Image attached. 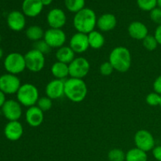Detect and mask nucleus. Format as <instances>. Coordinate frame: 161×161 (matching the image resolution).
Returning a JSON list of instances; mask_svg holds the SVG:
<instances>
[{
	"instance_id": "nucleus-1",
	"label": "nucleus",
	"mask_w": 161,
	"mask_h": 161,
	"mask_svg": "<svg viewBox=\"0 0 161 161\" xmlns=\"http://www.w3.org/2000/svg\"><path fill=\"white\" fill-rule=\"evenodd\" d=\"M97 17L94 10L89 8H83L76 13L73 18L74 28L77 32L88 35L94 31L97 26Z\"/></svg>"
},
{
	"instance_id": "nucleus-2",
	"label": "nucleus",
	"mask_w": 161,
	"mask_h": 161,
	"mask_svg": "<svg viewBox=\"0 0 161 161\" xmlns=\"http://www.w3.org/2000/svg\"><path fill=\"white\" fill-rule=\"evenodd\" d=\"M87 86L82 79L70 77L64 80V95L75 103H80L87 95Z\"/></svg>"
},
{
	"instance_id": "nucleus-3",
	"label": "nucleus",
	"mask_w": 161,
	"mask_h": 161,
	"mask_svg": "<svg viewBox=\"0 0 161 161\" xmlns=\"http://www.w3.org/2000/svg\"><path fill=\"white\" fill-rule=\"evenodd\" d=\"M108 61L114 70L119 72H126L131 66V53L125 47H115L109 54Z\"/></svg>"
},
{
	"instance_id": "nucleus-4",
	"label": "nucleus",
	"mask_w": 161,
	"mask_h": 161,
	"mask_svg": "<svg viewBox=\"0 0 161 161\" xmlns=\"http://www.w3.org/2000/svg\"><path fill=\"white\" fill-rule=\"evenodd\" d=\"M16 94L17 102L21 105L28 108L36 105L39 98L37 87L31 83H25L21 85Z\"/></svg>"
},
{
	"instance_id": "nucleus-5",
	"label": "nucleus",
	"mask_w": 161,
	"mask_h": 161,
	"mask_svg": "<svg viewBox=\"0 0 161 161\" xmlns=\"http://www.w3.org/2000/svg\"><path fill=\"white\" fill-rule=\"evenodd\" d=\"M3 65L7 73L16 75L21 73L26 69L25 55L17 52L9 53L5 58Z\"/></svg>"
},
{
	"instance_id": "nucleus-6",
	"label": "nucleus",
	"mask_w": 161,
	"mask_h": 161,
	"mask_svg": "<svg viewBox=\"0 0 161 161\" xmlns=\"http://www.w3.org/2000/svg\"><path fill=\"white\" fill-rule=\"evenodd\" d=\"M26 69L32 72H39L43 69L45 66V55L38 50H30L25 54Z\"/></svg>"
},
{
	"instance_id": "nucleus-7",
	"label": "nucleus",
	"mask_w": 161,
	"mask_h": 161,
	"mask_svg": "<svg viewBox=\"0 0 161 161\" xmlns=\"http://www.w3.org/2000/svg\"><path fill=\"white\" fill-rule=\"evenodd\" d=\"M90 69H91V65H90L89 61L86 58H82V57L75 58L69 64V75L72 78L83 80L89 73Z\"/></svg>"
},
{
	"instance_id": "nucleus-8",
	"label": "nucleus",
	"mask_w": 161,
	"mask_h": 161,
	"mask_svg": "<svg viewBox=\"0 0 161 161\" xmlns=\"http://www.w3.org/2000/svg\"><path fill=\"white\" fill-rule=\"evenodd\" d=\"M134 141L136 148L146 153L153 150L156 146L154 137L149 130L144 129L138 130L135 133Z\"/></svg>"
},
{
	"instance_id": "nucleus-9",
	"label": "nucleus",
	"mask_w": 161,
	"mask_h": 161,
	"mask_svg": "<svg viewBox=\"0 0 161 161\" xmlns=\"http://www.w3.org/2000/svg\"><path fill=\"white\" fill-rule=\"evenodd\" d=\"M20 86V79L16 75L6 73L0 76V91L4 94H17Z\"/></svg>"
},
{
	"instance_id": "nucleus-10",
	"label": "nucleus",
	"mask_w": 161,
	"mask_h": 161,
	"mask_svg": "<svg viewBox=\"0 0 161 161\" xmlns=\"http://www.w3.org/2000/svg\"><path fill=\"white\" fill-rule=\"evenodd\" d=\"M43 39L51 48L59 49L65 43L66 35L62 29L50 28L44 33Z\"/></svg>"
},
{
	"instance_id": "nucleus-11",
	"label": "nucleus",
	"mask_w": 161,
	"mask_h": 161,
	"mask_svg": "<svg viewBox=\"0 0 161 161\" xmlns=\"http://www.w3.org/2000/svg\"><path fill=\"white\" fill-rule=\"evenodd\" d=\"M1 108L4 117L9 121L19 120L22 116L21 105L17 101L13 99L6 100Z\"/></svg>"
},
{
	"instance_id": "nucleus-12",
	"label": "nucleus",
	"mask_w": 161,
	"mask_h": 161,
	"mask_svg": "<svg viewBox=\"0 0 161 161\" xmlns=\"http://www.w3.org/2000/svg\"><path fill=\"white\" fill-rule=\"evenodd\" d=\"M69 47L75 53H83L86 52L90 47L87 35L81 32L74 34L69 41Z\"/></svg>"
},
{
	"instance_id": "nucleus-13",
	"label": "nucleus",
	"mask_w": 161,
	"mask_h": 161,
	"mask_svg": "<svg viewBox=\"0 0 161 161\" xmlns=\"http://www.w3.org/2000/svg\"><path fill=\"white\" fill-rule=\"evenodd\" d=\"M24 134V127L19 120L9 121L4 128V135L8 140L18 141Z\"/></svg>"
},
{
	"instance_id": "nucleus-14",
	"label": "nucleus",
	"mask_w": 161,
	"mask_h": 161,
	"mask_svg": "<svg viewBox=\"0 0 161 161\" xmlns=\"http://www.w3.org/2000/svg\"><path fill=\"white\" fill-rule=\"evenodd\" d=\"M7 25L12 31H20L26 25L25 15L20 11L14 10L9 13L6 18Z\"/></svg>"
},
{
	"instance_id": "nucleus-15",
	"label": "nucleus",
	"mask_w": 161,
	"mask_h": 161,
	"mask_svg": "<svg viewBox=\"0 0 161 161\" xmlns=\"http://www.w3.org/2000/svg\"><path fill=\"white\" fill-rule=\"evenodd\" d=\"M46 94L52 100L58 99L64 96V80L54 79L49 82L46 86Z\"/></svg>"
},
{
	"instance_id": "nucleus-16",
	"label": "nucleus",
	"mask_w": 161,
	"mask_h": 161,
	"mask_svg": "<svg viewBox=\"0 0 161 161\" xmlns=\"http://www.w3.org/2000/svg\"><path fill=\"white\" fill-rule=\"evenodd\" d=\"M47 20L49 26L51 28L61 29L66 23V15L62 9L55 8L48 13Z\"/></svg>"
},
{
	"instance_id": "nucleus-17",
	"label": "nucleus",
	"mask_w": 161,
	"mask_h": 161,
	"mask_svg": "<svg viewBox=\"0 0 161 161\" xmlns=\"http://www.w3.org/2000/svg\"><path fill=\"white\" fill-rule=\"evenodd\" d=\"M25 119L30 127H37L42 124L44 119V113L36 105L28 108L25 113Z\"/></svg>"
},
{
	"instance_id": "nucleus-18",
	"label": "nucleus",
	"mask_w": 161,
	"mask_h": 161,
	"mask_svg": "<svg viewBox=\"0 0 161 161\" xmlns=\"http://www.w3.org/2000/svg\"><path fill=\"white\" fill-rule=\"evenodd\" d=\"M42 5L41 0H24L22 11L25 16L29 17H37L42 12Z\"/></svg>"
},
{
	"instance_id": "nucleus-19",
	"label": "nucleus",
	"mask_w": 161,
	"mask_h": 161,
	"mask_svg": "<svg viewBox=\"0 0 161 161\" xmlns=\"http://www.w3.org/2000/svg\"><path fill=\"white\" fill-rule=\"evenodd\" d=\"M128 34L132 39L142 41L149 35V30L146 25L140 21H134L129 25Z\"/></svg>"
},
{
	"instance_id": "nucleus-20",
	"label": "nucleus",
	"mask_w": 161,
	"mask_h": 161,
	"mask_svg": "<svg viewBox=\"0 0 161 161\" xmlns=\"http://www.w3.org/2000/svg\"><path fill=\"white\" fill-rule=\"evenodd\" d=\"M117 24L116 17L112 14H105L97 20V27L102 31H110L114 29Z\"/></svg>"
},
{
	"instance_id": "nucleus-21",
	"label": "nucleus",
	"mask_w": 161,
	"mask_h": 161,
	"mask_svg": "<svg viewBox=\"0 0 161 161\" xmlns=\"http://www.w3.org/2000/svg\"><path fill=\"white\" fill-rule=\"evenodd\" d=\"M51 73L55 79L64 80L69 75V64L57 61L51 66Z\"/></svg>"
},
{
	"instance_id": "nucleus-22",
	"label": "nucleus",
	"mask_w": 161,
	"mask_h": 161,
	"mask_svg": "<svg viewBox=\"0 0 161 161\" xmlns=\"http://www.w3.org/2000/svg\"><path fill=\"white\" fill-rule=\"evenodd\" d=\"M56 58L58 61L69 64L75 59V52L70 48V47H60L56 52Z\"/></svg>"
},
{
	"instance_id": "nucleus-23",
	"label": "nucleus",
	"mask_w": 161,
	"mask_h": 161,
	"mask_svg": "<svg viewBox=\"0 0 161 161\" xmlns=\"http://www.w3.org/2000/svg\"><path fill=\"white\" fill-rule=\"evenodd\" d=\"M87 36L90 47L94 49V50L101 49L105 44V37L100 31L94 30L91 32H90L87 35Z\"/></svg>"
},
{
	"instance_id": "nucleus-24",
	"label": "nucleus",
	"mask_w": 161,
	"mask_h": 161,
	"mask_svg": "<svg viewBox=\"0 0 161 161\" xmlns=\"http://www.w3.org/2000/svg\"><path fill=\"white\" fill-rule=\"evenodd\" d=\"M44 33L45 31L42 30L41 27L38 26V25H32V26L28 27L25 31L27 38L34 42L43 39Z\"/></svg>"
},
{
	"instance_id": "nucleus-25",
	"label": "nucleus",
	"mask_w": 161,
	"mask_h": 161,
	"mask_svg": "<svg viewBox=\"0 0 161 161\" xmlns=\"http://www.w3.org/2000/svg\"><path fill=\"white\" fill-rule=\"evenodd\" d=\"M147 153L136 147L129 149L126 153L125 161H147Z\"/></svg>"
},
{
	"instance_id": "nucleus-26",
	"label": "nucleus",
	"mask_w": 161,
	"mask_h": 161,
	"mask_svg": "<svg viewBox=\"0 0 161 161\" xmlns=\"http://www.w3.org/2000/svg\"><path fill=\"white\" fill-rule=\"evenodd\" d=\"M64 4L70 12L76 14L84 8L85 0H64Z\"/></svg>"
},
{
	"instance_id": "nucleus-27",
	"label": "nucleus",
	"mask_w": 161,
	"mask_h": 161,
	"mask_svg": "<svg viewBox=\"0 0 161 161\" xmlns=\"http://www.w3.org/2000/svg\"><path fill=\"white\" fill-rule=\"evenodd\" d=\"M142 45L148 51H153L158 47V42L153 35H148L142 40Z\"/></svg>"
},
{
	"instance_id": "nucleus-28",
	"label": "nucleus",
	"mask_w": 161,
	"mask_h": 161,
	"mask_svg": "<svg viewBox=\"0 0 161 161\" xmlns=\"http://www.w3.org/2000/svg\"><path fill=\"white\" fill-rule=\"evenodd\" d=\"M108 159L109 161H125L126 153L120 149H113L108 152Z\"/></svg>"
},
{
	"instance_id": "nucleus-29",
	"label": "nucleus",
	"mask_w": 161,
	"mask_h": 161,
	"mask_svg": "<svg viewBox=\"0 0 161 161\" xmlns=\"http://www.w3.org/2000/svg\"><path fill=\"white\" fill-rule=\"evenodd\" d=\"M138 7L144 11H151L157 6V0H137Z\"/></svg>"
},
{
	"instance_id": "nucleus-30",
	"label": "nucleus",
	"mask_w": 161,
	"mask_h": 161,
	"mask_svg": "<svg viewBox=\"0 0 161 161\" xmlns=\"http://www.w3.org/2000/svg\"><path fill=\"white\" fill-rule=\"evenodd\" d=\"M52 105H53V102H52V99H50V97H48L47 96L46 97H39V100H38L37 104H36V106L38 108H40L42 112H46L50 110L52 108Z\"/></svg>"
},
{
	"instance_id": "nucleus-31",
	"label": "nucleus",
	"mask_w": 161,
	"mask_h": 161,
	"mask_svg": "<svg viewBox=\"0 0 161 161\" xmlns=\"http://www.w3.org/2000/svg\"><path fill=\"white\" fill-rule=\"evenodd\" d=\"M34 49L35 50H38L39 52L42 53V54H47L49 53L51 51V47L47 43L45 40L43 39H41V40L37 41V42H34Z\"/></svg>"
},
{
	"instance_id": "nucleus-32",
	"label": "nucleus",
	"mask_w": 161,
	"mask_h": 161,
	"mask_svg": "<svg viewBox=\"0 0 161 161\" xmlns=\"http://www.w3.org/2000/svg\"><path fill=\"white\" fill-rule=\"evenodd\" d=\"M161 95L156 92H151L146 96V102L150 106H157L160 105Z\"/></svg>"
},
{
	"instance_id": "nucleus-33",
	"label": "nucleus",
	"mask_w": 161,
	"mask_h": 161,
	"mask_svg": "<svg viewBox=\"0 0 161 161\" xmlns=\"http://www.w3.org/2000/svg\"><path fill=\"white\" fill-rule=\"evenodd\" d=\"M100 70L101 74L104 76H108V75H111L112 73L114 71V69H113V65L111 64V63L109 61H105V62H103L100 65Z\"/></svg>"
},
{
	"instance_id": "nucleus-34",
	"label": "nucleus",
	"mask_w": 161,
	"mask_h": 161,
	"mask_svg": "<svg viewBox=\"0 0 161 161\" xmlns=\"http://www.w3.org/2000/svg\"><path fill=\"white\" fill-rule=\"evenodd\" d=\"M150 19L157 25H161V8L156 7L150 11Z\"/></svg>"
},
{
	"instance_id": "nucleus-35",
	"label": "nucleus",
	"mask_w": 161,
	"mask_h": 161,
	"mask_svg": "<svg viewBox=\"0 0 161 161\" xmlns=\"http://www.w3.org/2000/svg\"><path fill=\"white\" fill-rule=\"evenodd\" d=\"M153 90L154 92L161 95V75H159L153 82Z\"/></svg>"
},
{
	"instance_id": "nucleus-36",
	"label": "nucleus",
	"mask_w": 161,
	"mask_h": 161,
	"mask_svg": "<svg viewBox=\"0 0 161 161\" xmlns=\"http://www.w3.org/2000/svg\"><path fill=\"white\" fill-rule=\"evenodd\" d=\"M153 156L157 161H161V146H157L152 150Z\"/></svg>"
},
{
	"instance_id": "nucleus-37",
	"label": "nucleus",
	"mask_w": 161,
	"mask_h": 161,
	"mask_svg": "<svg viewBox=\"0 0 161 161\" xmlns=\"http://www.w3.org/2000/svg\"><path fill=\"white\" fill-rule=\"evenodd\" d=\"M153 36H155L156 39H157V42H158L159 45L161 46V25H158V26L157 27Z\"/></svg>"
},
{
	"instance_id": "nucleus-38",
	"label": "nucleus",
	"mask_w": 161,
	"mask_h": 161,
	"mask_svg": "<svg viewBox=\"0 0 161 161\" xmlns=\"http://www.w3.org/2000/svg\"><path fill=\"white\" fill-rule=\"evenodd\" d=\"M6 94H4L3 91H0V108H2L3 106V105L6 103Z\"/></svg>"
},
{
	"instance_id": "nucleus-39",
	"label": "nucleus",
	"mask_w": 161,
	"mask_h": 161,
	"mask_svg": "<svg viewBox=\"0 0 161 161\" xmlns=\"http://www.w3.org/2000/svg\"><path fill=\"white\" fill-rule=\"evenodd\" d=\"M52 1H53V0H41V2H42L43 6H49V5L51 4Z\"/></svg>"
},
{
	"instance_id": "nucleus-40",
	"label": "nucleus",
	"mask_w": 161,
	"mask_h": 161,
	"mask_svg": "<svg viewBox=\"0 0 161 161\" xmlns=\"http://www.w3.org/2000/svg\"><path fill=\"white\" fill-rule=\"evenodd\" d=\"M3 49L0 47V60L3 58Z\"/></svg>"
},
{
	"instance_id": "nucleus-41",
	"label": "nucleus",
	"mask_w": 161,
	"mask_h": 161,
	"mask_svg": "<svg viewBox=\"0 0 161 161\" xmlns=\"http://www.w3.org/2000/svg\"><path fill=\"white\" fill-rule=\"evenodd\" d=\"M157 6L158 7L161 8V0H157Z\"/></svg>"
},
{
	"instance_id": "nucleus-42",
	"label": "nucleus",
	"mask_w": 161,
	"mask_h": 161,
	"mask_svg": "<svg viewBox=\"0 0 161 161\" xmlns=\"http://www.w3.org/2000/svg\"><path fill=\"white\" fill-rule=\"evenodd\" d=\"M1 41H2V36L1 35H0V42H1Z\"/></svg>"
},
{
	"instance_id": "nucleus-43",
	"label": "nucleus",
	"mask_w": 161,
	"mask_h": 161,
	"mask_svg": "<svg viewBox=\"0 0 161 161\" xmlns=\"http://www.w3.org/2000/svg\"><path fill=\"white\" fill-rule=\"evenodd\" d=\"M159 106L160 107V108H161V98H160V105H159Z\"/></svg>"
}]
</instances>
